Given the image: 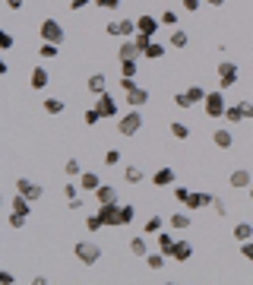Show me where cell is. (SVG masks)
I'll list each match as a JSON object with an SVG mask.
<instances>
[{
    "label": "cell",
    "mask_w": 253,
    "mask_h": 285,
    "mask_svg": "<svg viewBox=\"0 0 253 285\" xmlns=\"http://www.w3.org/2000/svg\"><path fill=\"white\" fill-rule=\"evenodd\" d=\"M73 254H76V260L83 266H95L101 260V244H95V241H76Z\"/></svg>",
    "instance_id": "obj_1"
},
{
    "label": "cell",
    "mask_w": 253,
    "mask_h": 285,
    "mask_svg": "<svg viewBox=\"0 0 253 285\" xmlns=\"http://www.w3.org/2000/svg\"><path fill=\"white\" fill-rule=\"evenodd\" d=\"M225 108H228V101H225V89H212V92H206V98H203V111H206V117H225Z\"/></svg>",
    "instance_id": "obj_2"
},
{
    "label": "cell",
    "mask_w": 253,
    "mask_h": 285,
    "mask_svg": "<svg viewBox=\"0 0 253 285\" xmlns=\"http://www.w3.org/2000/svg\"><path fill=\"white\" fill-rule=\"evenodd\" d=\"M215 76H219V89H231V86H238L241 70H238V64H234V60H219Z\"/></svg>",
    "instance_id": "obj_3"
},
{
    "label": "cell",
    "mask_w": 253,
    "mask_h": 285,
    "mask_svg": "<svg viewBox=\"0 0 253 285\" xmlns=\"http://www.w3.org/2000/svg\"><path fill=\"white\" fill-rule=\"evenodd\" d=\"M143 130V114L139 111H124V114L117 117V133L120 136H136Z\"/></svg>",
    "instance_id": "obj_4"
},
{
    "label": "cell",
    "mask_w": 253,
    "mask_h": 285,
    "mask_svg": "<svg viewBox=\"0 0 253 285\" xmlns=\"http://www.w3.org/2000/svg\"><path fill=\"white\" fill-rule=\"evenodd\" d=\"M98 215H101L104 228L124 225V206H120V203H101V206H98Z\"/></svg>",
    "instance_id": "obj_5"
},
{
    "label": "cell",
    "mask_w": 253,
    "mask_h": 285,
    "mask_svg": "<svg viewBox=\"0 0 253 285\" xmlns=\"http://www.w3.org/2000/svg\"><path fill=\"white\" fill-rule=\"evenodd\" d=\"M16 193H22L25 200H41V196H45V187L38 184V181H32V178H19L16 181Z\"/></svg>",
    "instance_id": "obj_6"
},
{
    "label": "cell",
    "mask_w": 253,
    "mask_h": 285,
    "mask_svg": "<svg viewBox=\"0 0 253 285\" xmlns=\"http://www.w3.org/2000/svg\"><path fill=\"white\" fill-rule=\"evenodd\" d=\"M38 35H41V41H54V45H60V41H64V25H60L57 19H45L38 25Z\"/></svg>",
    "instance_id": "obj_7"
},
{
    "label": "cell",
    "mask_w": 253,
    "mask_h": 285,
    "mask_svg": "<svg viewBox=\"0 0 253 285\" xmlns=\"http://www.w3.org/2000/svg\"><path fill=\"white\" fill-rule=\"evenodd\" d=\"M95 108H98L101 117H120V105H117V98L111 92L98 95V98H95Z\"/></svg>",
    "instance_id": "obj_8"
},
{
    "label": "cell",
    "mask_w": 253,
    "mask_h": 285,
    "mask_svg": "<svg viewBox=\"0 0 253 285\" xmlns=\"http://www.w3.org/2000/svg\"><path fill=\"white\" fill-rule=\"evenodd\" d=\"M127 95V105L130 108H143L146 105V101H149V89H146V86H133V89H130V92H124Z\"/></svg>",
    "instance_id": "obj_9"
},
{
    "label": "cell",
    "mask_w": 253,
    "mask_h": 285,
    "mask_svg": "<svg viewBox=\"0 0 253 285\" xmlns=\"http://www.w3.org/2000/svg\"><path fill=\"white\" fill-rule=\"evenodd\" d=\"M159 25H162V19H155L152 13H139V16H136V32L155 35V32H159Z\"/></svg>",
    "instance_id": "obj_10"
},
{
    "label": "cell",
    "mask_w": 253,
    "mask_h": 285,
    "mask_svg": "<svg viewBox=\"0 0 253 285\" xmlns=\"http://www.w3.org/2000/svg\"><path fill=\"white\" fill-rule=\"evenodd\" d=\"M212 206V193H203V190H190V200H187V209L196 212V209H206Z\"/></svg>",
    "instance_id": "obj_11"
},
{
    "label": "cell",
    "mask_w": 253,
    "mask_h": 285,
    "mask_svg": "<svg viewBox=\"0 0 253 285\" xmlns=\"http://www.w3.org/2000/svg\"><path fill=\"white\" fill-rule=\"evenodd\" d=\"M228 184H231L234 190H244V187H250V184H253V175H250L247 168H234L231 175H228Z\"/></svg>",
    "instance_id": "obj_12"
},
{
    "label": "cell",
    "mask_w": 253,
    "mask_h": 285,
    "mask_svg": "<svg viewBox=\"0 0 253 285\" xmlns=\"http://www.w3.org/2000/svg\"><path fill=\"white\" fill-rule=\"evenodd\" d=\"M29 86H32L35 92L48 89V86H51V73L45 70V67H35V70H32V76H29Z\"/></svg>",
    "instance_id": "obj_13"
},
{
    "label": "cell",
    "mask_w": 253,
    "mask_h": 285,
    "mask_svg": "<svg viewBox=\"0 0 253 285\" xmlns=\"http://www.w3.org/2000/svg\"><path fill=\"white\" fill-rule=\"evenodd\" d=\"M85 89H89L95 98H98V95H104V92H108V80H104V73H92L89 80H85Z\"/></svg>",
    "instance_id": "obj_14"
},
{
    "label": "cell",
    "mask_w": 253,
    "mask_h": 285,
    "mask_svg": "<svg viewBox=\"0 0 253 285\" xmlns=\"http://www.w3.org/2000/svg\"><path fill=\"white\" fill-rule=\"evenodd\" d=\"M143 57V51H139L136 41H120V48H117V60H139Z\"/></svg>",
    "instance_id": "obj_15"
},
{
    "label": "cell",
    "mask_w": 253,
    "mask_h": 285,
    "mask_svg": "<svg viewBox=\"0 0 253 285\" xmlns=\"http://www.w3.org/2000/svg\"><path fill=\"white\" fill-rule=\"evenodd\" d=\"M174 181H177V175H174V168H168V165H165V168H159V171L152 175V187H171Z\"/></svg>",
    "instance_id": "obj_16"
},
{
    "label": "cell",
    "mask_w": 253,
    "mask_h": 285,
    "mask_svg": "<svg viewBox=\"0 0 253 285\" xmlns=\"http://www.w3.org/2000/svg\"><path fill=\"white\" fill-rule=\"evenodd\" d=\"M95 200L101 203H120V196H117V187H111V184H101L98 190H95Z\"/></svg>",
    "instance_id": "obj_17"
},
{
    "label": "cell",
    "mask_w": 253,
    "mask_h": 285,
    "mask_svg": "<svg viewBox=\"0 0 253 285\" xmlns=\"http://www.w3.org/2000/svg\"><path fill=\"white\" fill-rule=\"evenodd\" d=\"M212 143L219 146V149H231V146H234V133L228 130V127H219V130L212 133Z\"/></svg>",
    "instance_id": "obj_18"
},
{
    "label": "cell",
    "mask_w": 253,
    "mask_h": 285,
    "mask_svg": "<svg viewBox=\"0 0 253 285\" xmlns=\"http://www.w3.org/2000/svg\"><path fill=\"white\" fill-rule=\"evenodd\" d=\"M80 187L85 190V193H95V190L101 187V178L95 175V171H83V175H80Z\"/></svg>",
    "instance_id": "obj_19"
},
{
    "label": "cell",
    "mask_w": 253,
    "mask_h": 285,
    "mask_svg": "<svg viewBox=\"0 0 253 285\" xmlns=\"http://www.w3.org/2000/svg\"><path fill=\"white\" fill-rule=\"evenodd\" d=\"M174 260H177V263H187L190 260V257H193V244H190V241H177V244H174Z\"/></svg>",
    "instance_id": "obj_20"
},
{
    "label": "cell",
    "mask_w": 253,
    "mask_h": 285,
    "mask_svg": "<svg viewBox=\"0 0 253 285\" xmlns=\"http://www.w3.org/2000/svg\"><path fill=\"white\" fill-rule=\"evenodd\" d=\"M171 228L174 231H187L190 225H193V219H190V212H171Z\"/></svg>",
    "instance_id": "obj_21"
},
{
    "label": "cell",
    "mask_w": 253,
    "mask_h": 285,
    "mask_svg": "<svg viewBox=\"0 0 253 285\" xmlns=\"http://www.w3.org/2000/svg\"><path fill=\"white\" fill-rule=\"evenodd\" d=\"M130 254H133V257H143V260H146V254H149V238H143V235H139V238H130Z\"/></svg>",
    "instance_id": "obj_22"
},
{
    "label": "cell",
    "mask_w": 253,
    "mask_h": 285,
    "mask_svg": "<svg viewBox=\"0 0 253 285\" xmlns=\"http://www.w3.org/2000/svg\"><path fill=\"white\" fill-rule=\"evenodd\" d=\"M168 45L180 51V48H187V45H190V35H187L184 29H171V35H168Z\"/></svg>",
    "instance_id": "obj_23"
},
{
    "label": "cell",
    "mask_w": 253,
    "mask_h": 285,
    "mask_svg": "<svg viewBox=\"0 0 253 285\" xmlns=\"http://www.w3.org/2000/svg\"><path fill=\"white\" fill-rule=\"evenodd\" d=\"M124 181H127V184H143V181H146V171L139 168V165H127V168H124Z\"/></svg>",
    "instance_id": "obj_24"
},
{
    "label": "cell",
    "mask_w": 253,
    "mask_h": 285,
    "mask_svg": "<svg viewBox=\"0 0 253 285\" xmlns=\"http://www.w3.org/2000/svg\"><path fill=\"white\" fill-rule=\"evenodd\" d=\"M155 238H159V250H162L165 257H171V254H174V244H177V241H174V235H168V231H159Z\"/></svg>",
    "instance_id": "obj_25"
},
{
    "label": "cell",
    "mask_w": 253,
    "mask_h": 285,
    "mask_svg": "<svg viewBox=\"0 0 253 285\" xmlns=\"http://www.w3.org/2000/svg\"><path fill=\"white\" fill-rule=\"evenodd\" d=\"M231 235H234V241H241V244H244V241H250V238H253V225H250V222H238Z\"/></svg>",
    "instance_id": "obj_26"
},
{
    "label": "cell",
    "mask_w": 253,
    "mask_h": 285,
    "mask_svg": "<svg viewBox=\"0 0 253 285\" xmlns=\"http://www.w3.org/2000/svg\"><path fill=\"white\" fill-rule=\"evenodd\" d=\"M10 209H16V212H22V215H29V212H32V200H25L22 193H16L13 200H10Z\"/></svg>",
    "instance_id": "obj_27"
},
{
    "label": "cell",
    "mask_w": 253,
    "mask_h": 285,
    "mask_svg": "<svg viewBox=\"0 0 253 285\" xmlns=\"http://www.w3.org/2000/svg\"><path fill=\"white\" fill-rule=\"evenodd\" d=\"M187 98H190V105H203V98H206V89L203 86H187Z\"/></svg>",
    "instance_id": "obj_28"
},
{
    "label": "cell",
    "mask_w": 253,
    "mask_h": 285,
    "mask_svg": "<svg viewBox=\"0 0 253 285\" xmlns=\"http://www.w3.org/2000/svg\"><path fill=\"white\" fill-rule=\"evenodd\" d=\"M57 48H60V45H54V41H41L38 57H41V60H54V57H57Z\"/></svg>",
    "instance_id": "obj_29"
},
{
    "label": "cell",
    "mask_w": 253,
    "mask_h": 285,
    "mask_svg": "<svg viewBox=\"0 0 253 285\" xmlns=\"http://www.w3.org/2000/svg\"><path fill=\"white\" fill-rule=\"evenodd\" d=\"M225 120H228V124H241V120H247V117H244L241 105H228L225 108Z\"/></svg>",
    "instance_id": "obj_30"
},
{
    "label": "cell",
    "mask_w": 253,
    "mask_h": 285,
    "mask_svg": "<svg viewBox=\"0 0 253 285\" xmlns=\"http://www.w3.org/2000/svg\"><path fill=\"white\" fill-rule=\"evenodd\" d=\"M120 64V76H136L139 73V60H117Z\"/></svg>",
    "instance_id": "obj_31"
},
{
    "label": "cell",
    "mask_w": 253,
    "mask_h": 285,
    "mask_svg": "<svg viewBox=\"0 0 253 285\" xmlns=\"http://www.w3.org/2000/svg\"><path fill=\"white\" fill-rule=\"evenodd\" d=\"M162 225H165L162 215H149V219H146V235H159Z\"/></svg>",
    "instance_id": "obj_32"
},
{
    "label": "cell",
    "mask_w": 253,
    "mask_h": 285,
    "mask_svg": "<svg viewBox=\"0 0 253 285\" xmlns=\"http://www.w3.org/2000/svg\"><path fill=\"white\" fill-rule=\"evenodd\" d=\"M171 136H174V140H187V136H190V127L180 124V120H174V124H171Z\"/></svg>",
    "instance_id": "obj_33"
},
{
    "label": "cell",
    "mask_w": 253,
    "mask_h": 285,
    "mask_svg": "<svg viewBox=\"0 0 253 285\" xmlns=\"http://www.w3.org/2000/svg\"><path fill=\"white\" fill-rule=\"evenodd\" d=\"M143 57H149V60H162L165 57V45H159V41H152L149 48H146V54Z\"/></svg>",
    "instance_id": "obj_34"
},
{
    "label": "cell",
    "mask_w": 253,
    "mask_h": 285,
    "mask_svg": "<svg viewBox=\"0 0 253 285\" xmlns=\"http://www.w3.org/2000/svg\"><path fill=\"white\" fill-rule=\"evenodd\" d=\"M41 108H45L48 114H60V111H64V98H45Z\"/></svg>",
    "instance_id": "obj_35"
},
{
    "label": "cell",
    "mask_w": 253,
    "mask_h": 285,
    "mask_svg": "<svg viewBox=\"0 0 253 285\" xmlns=\"http://www.w3.org/2000/svg\"><path fill=\"white\" fill-rule=\"evenodd\" d=\"M25 219H29V215H22V212H10V215H6V225H10V228H22L25 225Z\"/></svg>",
    "instance_id": "obj_36"
},
{
    "label": "cell",
    "mask_w": 253,
    "mask_h": 285,
    "mask_svg": "<svg viewBox=\"0 0 253 285\" xmlns=\"http://www.w3.org/2000/svg\"><path fill=\"white\" fill-rule=\"evenodd\" d=\"M104 228V222H101V215L98 212H92V215H85V231H98Z\"/></svg>",
    "instance_id": "obj_37"
},
{
    "label": "cell",
    "mask_w": 253,
    "mask_h": 285,
    "mask_svg": "<svg viewBox=\"0 0 253 285\" xmlns=\"http://www.w3.org/2000/svg\"><path fill=\"white\" fill-rule=\"evenodd\" d=\"M98 120H101V114H98V108H95V105H92V108L83 114V124H85V127H95Z\"/></svg>",
    "instance_id": "obj_38"
},
{
    "label": "cell",
    "mask_w": 253,
    "mask_h": 285,
    "mask_svg": "<svg viewBox=\"0 0 253 285\" xmlns=\"http://www.w3.org/2000/svg\"><path fill=\"white\" fill-rule=\"evenodd\" d=\"M146 263H149V270H162L165 266V254L159 250V254H146Z\"/></svg>",
    "instance_id": "obj_39"
},
{
    "label": "cell",
    "mask_w": 253,
    "mask_h": 285,
    "mask_svg": "<svg viewBox=\"0 0 253 285\" xmlns=\"http://www.w3.org/2000/svg\"><path fill=\"white\" fill-rule=\"evenodd\" d=\"M64 171H67V178H80V175H83V165H80L76 159H70L67 165H64Z\"/></svg>",
    "instance_id": "obj_40"
},
{
    "label": "cell",
    "mask_w": 253,
    "mask_h": 285,
    "mask_svg": "<svg viewBox=\"0 0 253 285\" xmlns=\"http://www.w3.org/2000/svg\"><path fill=\"white\" fill-rule=\"evenodd\" d=\"M212 209H215V215H219V219H225V215H228V203H225L222 196H212Z\"/></svg>",
    "instance_id": "obj_41"
},
{
    "label": "cell",
    "mask_w": 253,
    "mask_h": 285,
    "mask_svg": "<svg viewBox=\"0 0 253 285\" xmlns=\"http://www.w3.org/2000/svg\"><path fill=\"white\" fill-rule=\"evenodd\" d=\"M159 19H162V25H171V29H177V10H165Z\"/></svg>",
    "instance_id": "obj_42"
},
{
    "label": "cell",
    "mask_w": 253,
    "mask_h": 285,
    "mask_svg": "<svg viewBox=\"0 0 253 285\" xmlns=\"http://www.w3.org/2000/svg\"><path fill=\"white\" fill-rule=\"evenodd\" d=\"M133 41L139 45V51H143V54H146V48L152 45V35H146V32H136V35H133Z\"/></svg>",
    "instance_id": "obj_43"
},
{
    "label": "cell",
    "mask_w": 253,
    "mask_h": 285,
    "mask_svg": "<svg viewBox=\"0 0 253 285\" xmlns=\"http://www.w3.org/2000/svg\"><path fill=\"white\" fill-rule=\"evenodd\" d=\"M120 35H136V19H120Z\"/></svg>",
    "instance_id": "obj_44"
},
{
    "label": "cell",
    "mask_w": 253,
    "mask_h": 285,
    "mask_svg": "<svg viewBox=\"0 0 253 285\" xmlns=\"http://www.w3.org/2000/svg\"><path fill=\"white\" fill-rule=\"evenodd\" d=\"M117 162H120V149H108V152H104V165H108V168H114Z\"/></svg>",
    "instance_id": "obj_45"
},
{
    "label": "cell",
    "mask_w": 253,
    "mask_h": 285,
    "mask_svg": "<svg viewBox=\"0 0 253 285\" xmlns=\"http://www.w3.org/2000/svg\"><path fill=\"white\" fill-rule=\"evenodd\" d=\"M174 105H177V108H193V105H190V98H187V92H174Z\"/></svg>",
    "instance_id": "obj_46"
},
{
    "label": "cell",
    "mask_w": 253,
    "mask_h": 285,
    "mask_svg": "<svg viewBox=\"0 0 253 285\" xmlns=\"http://www.w3.org/2000/svg\"><path fill=\"white\" fill-rule=\"evenodd\" d=\"M174 200L187 206V200H190V190H187V187H174Z\"/></svg>",
    "instance_id": "obj_47"
},
{
    "label": "cell",
    "mask_w": 253,
    "mask_h": 285,
    "mask_svg": "<svg viewBox=\"0 0 253 285\" xmlns=\"http://www.w3.org/2000/svg\"><path fill=\"white\" fill-rule=\"evenodd\" d=\"M80 184H64V196H67V200H73V196H80Z\"/></svg>",
    "instance_id": "obj_48"
},
{
    "label": "cell",
    "mask_w": 253,
    "mask_h": 285,
    "mask_svg": "<svg viewBox=\"0 0 253 285\" xmlns=\"http://www.w3.org/2000/svg\"><path fill=\"white\" fill-rule=\"evenodd\" d=\"M241 254H244V260H250V263H253V238L241 244Z\"/></svg>",
    "instance_id": "obj_49"
},
{
    "label": "cell",
    "mask_w": 253,
    "mask_h": 285,
    "mask_svg": "<svg viewBox=\"0 0 253 285\" xmlns=\"http://www.w3.org/2000/svg\"><path fill=\"white\" fill-rule=\"evenodd\" d=\"M180 6H184L187 13H196L199 6H203V0H180Z\"/></svg>",
    "instance_id": "obj_50"
},
{
    "label": "cell",
    "mask_w": 253,
    "mask_h": 285,
    "mask_svg": "<svg viewBox=\"0 0 253 285\" xmlns=\"http://www.w3.org/2000/svg\"><path fill=\"white\" fill-rule=\"evenodd\" d=\"M0 48H3V51L13 48V35H10V32H0Z\"/></svg>",
    "instance_id": "obj_51"
},
{
    "label": "cell",
    "mask_w": 253,
    "mask_h": 285,
    "mask_svg": "<svg viewBox=\"0 0 253 285\" xmlns=\"http://www.w3.org/2000/svg\"><path fill=\"white\" fill-rule=\"evenodd\" d=\"M104 32H108V35H120V19H111L104 25Z\"/></svg>",
    "instance_id": "obj_52"
},
{
    "label": "cell",
    "mask_w": 253,
    "mask_h": 285,
    "mask_svg": "<svg viewBox=\"0 0 253 285\" xmlns=\"http://www.w3.org/2000/svg\"><path fill=\"white\" fill-rule=\"evenodd\" d=\"M70 212H83V196H73V200H67Z\"/></svg>",
    "instance_id": "obj_53"
},
{
    "label": "cell",
    "mask_w": 253,
    "mask_h": 285,
    "mask_svg": "<svg viewBox=\"0 0 253 285\" xmlns=\"http://www.w3.org/2000/svg\"><path fill=\"white\" fill-rule=\"evenodd\" d=\"M89 3H95V0H70V10H85V6H89Z\"/></svg>",
    "instance_id": "obj_54"
},
{
    "label": "cell",
    "mask_w": 253,
    "mask_h": 285,
    "mask_svg": "<svg viewBox=\"0 0 253 285\" xmlns=\"http://www.w3.org/2000/svg\"><path fill=\"white\" fill-rule=\"evenodd\" d=\"M133 219H136V209H133V206L127 203V206H124V225H130Z\"/></svg>",
    "instance_id": "obj_55"
},
{
    "label": "cell",
    "mask_w": 253,
    "mask_h": 285,
    "mask_svg": "<svg viewBox=\"0 0 253 285\" xmlns=\"http://www.w3.org/2000/svg\"><path fill=\"white\" fill-rule=\"evenodd\" d=\"M238 105H241V111H244V117L253 120V101H238Z\"/></svg>",
    "instance_id": "obj_56"
},
{
    "label": "cell",
    "mask_w": 253,
    "mask_h": 285,
    "mask_svg": "<svg viewBox=\"0 0 253 285\" xmlns=\"http://www.w3.org/2000/svg\"><path fill=\"white\" fill-rule=\"evenodd\" d=\"M3 3L10 6V10H22V6H25V0H3Z\"/></svg>",
    "instance_id": "obj_57"
},
{
    "label": "cell",
    "mask_w": 253,
    "mask_h": 285,
    "mask_svg": "<svg viewBox=\"0 0 253 285\" xmlns=\"http://www.w3.org/2000/svg\"><path fill=\"white\" fill-rule=\"evenodd\" d=\"M0 282H3V285H13L16 279H13V273H6V270H3V273H0Z\"/></svg>",
    "instance_id": "obj_58"
},
{
    "label": "cell",
    "mask_w": 253,
    "mask_h": 285,
    "mask_svg": "<svg viewBox=\"0 0 253 285\" xmlns=\"http://www.w3.org/2000/svg\"><path fill=\"white\" fill-rule=\"evenodd\" d=\"M120 3H124V0H104V10H117Z\"/></svg>",
    "instance_id": "obj_59"
},
{
    "label": "cell",
    "mask_w": 253,
    "mask_h": 285,
    "mask_svg": "<svg viewBox=\"0 0 253 285\" xmlns=\"http://www.w3.org/2000/svg\"><path fill=\"white\" fill-rule=\"evenodd\" d=\"M206 3H209V6H215V10H222V6H225V0H206Z\"/></svg>",
    "instance_id": "obj_60"
},
{
    "label": "cell",
    "mask_w": 253,
    "mask_h": 285,
    "mask_svg": "<svg viewBox=\"0 0 253 285\" xmlns=\"http://www.w3.org/2000/svg\"><path fill=\"white\" fill-rule=\"evenodd\" d=\"M95 6H101V10H104V0H95Z\"/></svg>",
    "instance_id": "obj_61"
},
{
    "label": "cell",
    "mask_w": 253,
    "mask_h": 285,
    "mask_svg": "<svg viewBox=\"0 0 253 285\" xmlns=\"http://www.w3.org/2000/svg\"><path fill=\"white\" fill-rule=\"evenodd\" d=\"M247 190H250V200H253V184H250V187H247Z\"/></svg>",
    "instance_id": "obj_62"
}]
</instances>
